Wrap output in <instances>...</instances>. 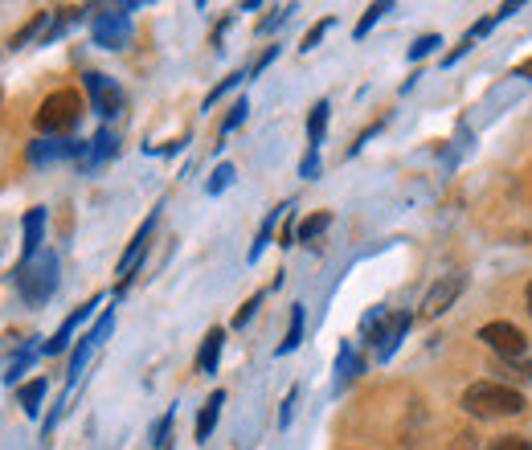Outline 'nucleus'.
I'll return each mask as SVG.
<instances>
[{
    "instance_id": "412c9836",
    "label": "nucleus",
    "mask_w": 532,
    "mask_h": 450,
    "mask_svg": "<svg viewBox=\"0 0 532 450\" xmlns=\"http://www.w3.org/2000/svg\"><path fill=\"white\" fill-rule=\"evenodd\" d=\"M434 45H442V41H438V33H426V37H418V41L410 45V62H418V58H426V54L434 50Z\"/></svg>"
},
{
    "instance_id": "9b49d317",
    "label": "nucleus",
    "mask_w": 532,
    "mask_h": 450,
    "mask_svg": "<svg viewBox=\"0 0 532 450\" xmlns=\"http://www.w3.org/2000/svg\"><path fill=\"white\" fill-rule=\"evenodd\" d=\"M221 405H226V393H209V401L201 405V414H197V442H205L209 434H213V426H217V414H221Z\"/></svg>"
},
{
    "instance_id": "7c9ffc66",
    "label": "nucleus",
    "mask_w": 532,
    "mask_h": 450,
    "mask_svg": "<svg viewBox=\"0 0 532 450\" xmlns=\"http://www.w3.org/2000/svg\"><path fill=\"white\" fill-rule=\"evenodd\" d=\"M238 82H242V74H230V78H226V82H221V86H213V90H209V99H205V107H213V103H217L221 95H226V90H230V86H238Z\"/></svg>"
},
{
    "instance_id": "c756f323",
    "label": "nucleus",
    "mask_w": 532,
    "mask_h": 450,
    "mask_svg": "<svg viewBox=\"0 0 532 450\" xmlns=\"http://www.w3.org/2000/svg\"><path fill=\"white\" fill-rule=\"evenodd\" d=\"M168 430H172V410H168V414H164V418L156 422V430H152V442H156L160 450L168 446Z\"/></svg>"
},
{
    "instance_id": "423d86ee",
    "label": "nucleus",
    "mask_w": 532,
    "mask_h": 450,
    "mask_svg": "<svg viewBox=\"0 0 532 450\" xmlns=\"http://www.w3.org/2000/svg\"><path fill=\"white\" fill-rule=\"evenodd\" d=\"M86 95H91V103H95L99 115H115L123 107V90L107 74H95V70L86 74Z\"/></svg>"
},
{
    "instance_id": "f8f14e48",
    "label": "nucleus",
    "mask_w": 532,
    "mask_h": 450,
    "mask_svg": "<svg viewBox=\"0 0 532 450\" xmlns=\"http://www.w3.org/2000/svg\"><path fill=\"white\" fill-rule=\"evenodd\" d=\"M41 225H46V209H29L25 213V262H33L41 246Z\"/></svg>"
},
{
    "instance_id": "6e6552de",
    "label": "nucleus",
    "mask_w": 532,
    "mask_h": 450,
    "mask_svg": "<svg viewBox=\"0 0 532 450\" xmlns=\"http://www.w3.org/2000/svg\"><path fill=\"white\" fill-rule=\"evenodd\" d=\"M152 225H156V213L140 225V230H136V238H131L127 242V254L119 258V291L131 283V270H136V262H140V254H144V246H148V234H152Z\"/></svg>"
},
{
    "instance_id": "4468645a",
    "label": "nucleus",
    "mask_w": 532,
    "mask_h": 450,
    "mask_svg": "<svg viewBox=\"0 0 532 450\" xmlns=\"http://www.w3.org/2000/svg\"><path fill=\"white\" fill-rule=\"evenodd\" d=\"M82 152V144H46V140H37L33 148H29V160L33 164H41V160H58V156H78Z\"/></svg>"
},
{
    "instance_id": "2eb2a0df",
    "label": "nucleus",
    "mask_w": 532,
    "mask_h": 450,
    "mask_svg": "<svg viewBox=\"0 0 532 450\" xmlns=\"http://www.w3.org/2000/svg\"><path fill=\"white\" fill-rule=\"evenodd\" d=\"M332 225V213H312V217H303L299 221V230H295V242H316L324 230Z\"/></svg>"
},
{
    "instance_id": "bb28decb",
    "label": "nucleus",
    "mask_w": 532,
    "mask_h": 450,
    "mask_svg": "<svg viewBox=\"0 0 532 450\" xmlns=\"http://www.w3.org/2000/svg\"><path fill=\"white\" fill-rule=\"evenodd\" d=\"M115 152V135L111 131H99L95 135V160H103V156H111Z\"/></svg>"
},
{
    "instance_id": "f3484780",
    "label": "nucleus",
    "mask_w": 532,
    "mask_h": 450,
    "mask_svg": "<svg viewBox=\"0 0 532 450\" xmlns=\"http://www.w3.org/2000/svg\"><path fill=\"white\" fill-rule=\"evenodd\" d=\"M299 340H303V307L295 303V307H291V328H287V340L279 344V356H283V352H291V348H299Z\"/></svg>"
},
{
    "instance_id": "5701e85b",
    "label": "nucleus",
    "mask_w": 532,
    "mask_h": 450,
    "mask_svg": "<svg viewBox=\"0 0 532 450\" xmlns=\"http://www.w3.org/2000/svg\"><path fill=\"white\" fill-rule=\"evenodd\" d=\"M246 111H250V107H246V99H238V103L230 107V115H226V123H221V135H226V131H234V127H238V123L246 119Z\"/></svg>"
},
{
    "instance_id": "aec40b11",
    "label": "nucleus",
    "mask_w": 532,
    "mask_h": 450,
    "mask_svg": "<svg viewBox=\"0 0 532 450\" xmlns=\"http://www.w3.org/2000/svg\"><path fill=\"white\" fill-rule=\"evenodd\" d=\"M86 352H91V336H82V344H78V352L70 356V385L78 381V373H82V365H86Z\"/></svg>"
},
{
    "instance_id": "ddd939ff",
    "label": "nucleus",
    "mask_w": 532,
    "mask_h": 450,
    "mask_svg": "<svg viewBox=\"0 0 532 450\" xmlns=\"http://www.w3.org/2000/svg\"><path fill=\"white\" fill-rule=\"evenodd\" d=\"M41 397H46V377H33L29 385H21V389H17V401H21V410H25L29 418H37Z\"/></svg>"
},
{
    "instance_id": "2f4dec72",
    "label": "nucleus",
    "mask_w": 532,
    "mask_h": 450,
    "mask_svg": "<svg viewBox=\"0 0 532 450\" xmlns=\"http://www.w3.org/2000/svg\"><path fill=\"white\" fill-rule=\"evenodd\" d=\"M275 54H279V50H275V45H271V50H266V54H262V58L254 62V70H250V74H262L266 66H271V62H275Z\"/></svg>"
},
{
    "instance_id": "c85d7f7f",
    "label": "nucleus",
    "mask_w": 532,
    "mask_h": 450,
    "mask_svg": "<svg viewBox=\"0 0 532 450\" xmlns=\"http://www.w3.org/2000/svg\"><path fill=\"white\" fill-rule=\"evenodd\" d=\"M328 29H332V21H320V25L312 29V33H307V37H303V45H299V50H303V54H307V50H316V45H320V37H324Z\"/></svg>"
},
{
    "instance_id": "20e7f679",
    "label": "nucleus",
    "mask_w": 532,
    "mask_h": 450,
    "mask_svg": "<svg viewBox=\"0 0 532 450\" xmlns=\"http://www.w3.org/2000/svg\"><path fill=\"white\" fill-rule=\"evenodd\" d=\"M479 340L492 348V352H500L504 360H520V356L528 352V336H524L516 324H508V320L483 324V328H479Z\"/></svg>"
},
{
    "instance_id": "4be33fe9",
    "label": "nucleus",
    "mask_w": 532,
    "mask_h": 450,
    "mask_svg": "<svg viewBox=\"0 0 532 450\" xmlns=\"http://www.w3.org/2000/svg\"><path fill=\"white\" fill-rule=\"evenodd\" d=\"M381 13H389V5H369V9H365V17H361V25H357V37H365V33L377 25V17H381Z\"/></svg>"
},
{
    "instance_id": "a878e982",
    "label": "nucleus",
    "mask_w": 532,
    "mask_h": 450,
    "mask_svg": "<svg viewBox=\"0 0 532 450\" xmlns=\"http://www.w3.org/2000/svg\"><path fill=\"white\" fill-rule=\"evenodd\" d=\"M230 176H234V168H230V164H221V168L213 172V180H209V193L217 197L221 189H226V185H230Z\"/></svg>"
},
{
    "instance_id": "cd10ccee",
    "label": "nucleus",
    "mask_w": 532,
    "mask_h": 450,
    "mask_svg": "<svg viewBox=\"0 0 532 450\" xmlns=\"http://www.w3.org/2000/svg\"><path fill=\"white\" fill-rule=\"evenodd\" d=\"M111 324H115V315H111V311H103V315H99V324H95L91 332H86V336H91V344H99V340L111 332Z\"/></svg>"
},
{
    "instance_id": "a211bd4d",
    "label": "nucleus",
    "mask_w": 532,
    "mask_h": 450,
    "mask_svg": "<svg viewBox=\"0 0 532 450\" xmlns=\"http://www.w3.org/2000/svg\"><path fill=\"white\" fill-rule=\"evenodd\" d=\"M50 21H54L50 13H37V17H33V21H29V25H25L17 37H13V50H21V45H29V41H33L41 29H50Z\"/></svg>"
},
{
    "instance_id": "6ab92c4d",
    "label": "nucleus",
    "mask_w": 532,
    "mask_h": 450,
    "mask_svg": "<svg viewBox=\"0 0 532 450\" xmlns=\"http://www.w3.org/2000/svg\"><path fill=\"white\" fill-rule=\"evenodd\" d=\"M487 450H532V438H524V434H508V438H496Z\"/></svg>"
},
{
    "instance_id": "9d476101",
    "label": "nucleus",
    "mask_w": 532,
    "mask_h": 450,
    "mask_svg": "<svg viewBox=\"0 0 532 450\" xmlns=\"http://www.w3.org/2000/svg\"><path fill=\"white\" fill-rule=\"evenodd\" d=\"M221 344H226V332H221V328H209V336H205V344H201V352H197V369H201V373H217Z\"/></svg>"
},
{
    "instance_id": "0eeeda50",
    "label": "nucleus",
    "mask_w": 532,
    "mask_h": 450,
    "mask_svg": "<svg viewBox=\"0 0 532 450\" xmlns=\"http://www.w3.org/2000/svg\"><path fill=\"white\" fill-rule=\"evenodd\" d=\"M131 37V25L123 13H99L95 17V41L103 50H123V41Z\"/></svg>"
},
{
    "instance_id": "473e14b6",
    "label": "nucleus",
    "mask_w": 532,
    "mask_h": 450,
    "mask_svg": "<svg viewBox=\"0 0 532 450\" xmlns=\"http://www.w3.org/2000/svg\"><path fill=\"white\" fill-rule=\"evenodd\" d=\"M291 405H295V389L287 393V401H283V410H279V426H287V422H291Z\"/></svg>"
},
{
    "instance_id": "dca6fc26",
    "label": "nucleus",
    "mask_w": 532,
    "mask_h": 450,
    "mask_svg": "<svg viewBox=\"0 0 532 450\" xmlns=\"http://www.w3.org/2000/svg\"><path fill=\"white\" fill-rule=\"evenodd\" d=\"M328 99H320L316 107H312V115H307V140H312V148H320V140H324V127H328Z\"/></svg>"
},
{
    "instance_id": "f03ea898",
    "label": "nucleus",
    "mask_w": 532,
    "mask_h": 450,
    "mask_svg": "<svg viewBox=\"0 0 532 450\" xmlns=\"http://www.w3.org/2000/svg\"><path fill=\"white\" fill-rule=\"evenodd\" d=\"M78 119H82V95L66 86V90H54V95L41 99L33 123H37L41 135H66V131L78 127Z\"/></svg>"
},
{
    "instance_id": "7ed1b4c3",
    "label": "nucleus",
    "mask_w": 532,
    "mask_h": 450,
    "mask_svg": "<svg viewBox=\"0 0 532 450\" xmlns=\"http://www.w3.org/2000/svg\"><path fill=\"white\" fill-rule=\"evenodd\" d=\"M58 287V258L46 254V258H37V262H21L17 270V291L25 303H46Z\"/></svg>"
},
{
    "instance_id": "f257e3e1",
    "label": "nucleus",
    "mask_w": 532,
    "mask_h": 450,
    "mask_svg": "<svg viewBox=\"0 0 532 450\" xmlns=\"http://www.w3.org/2000/svg\"><path fill=\"white\" fill-rule=\"evenodd\" d=\"M463 410L479 422H496V418H512L524 410V393L504 385V381H475L463 389Z\"/></svg>"
},
{
    "instance_id": "72a5a7b5",
    "label": "nucleus",
    "mask_w": 532,
    "mask_h": 450,
    "mask_svg": "<svg viewBox=\"0 0 532 450\" xmlns=\"http://www.w3.org/2000/svg\"><path fill=\"white\" fill-rule=\"evenodd\" d=\"M524 303H528V311H532V283H528V291H524Z\"/></svg>"
},
{
    "instance_id": "393cba45",
    "label": "nucleus",
    "mask_w": 532,
    "mask_h": 450,
    "mask_svg": "<svg viewBox=\"0 0 532 450\" xmlns=\"http://www.w3.org/2000/svg\"><path fill=\"white\" fill-rule=\"evenodd\" d=\"M258 303H262V295H250L242 307H238V315H234V328H242V324H250V315L258 311Z\"/></svg>"
},
{
    "instance_id": "39448f33",
    "label": "nucleus",
    "mask_w": 532,
    "mask_h": 450,
    "mask_svg": "<svg viewBox=\"0 0 532 450\" xmlns=\"http://www.w3.org/2000/svg\"><path fill=\"white\" fill-rule=\"evenodd\" d=\"M459 295H463V279H459V275L438 279V283L426 291L422 307H418V320H438L442 311H451V307H455V299H459Z\"/></svg>"
},
{
    "instance_id": "b1692460",
    "label": "nucleus",
    "mask_w": 532,
    "mask_h": 450,
    "mask_svg": "<svg viewBox=\"0 0 532 450\" xmlns=\"http://www.w3.org/2000/svg\"><path fill=\"white\" fill-rule=\"evenodd\" d=\"M316 172H320V152H316V148H307V156H303V164H299V176H303V180H312Z\"/></svg>"
},
{
    "instance_id": "1a4fd4ad",
    "label": "nucleus",
    "mask_w": 532,
    "mask_h": 450,
    "mask_svg": "<svg viewBox=\"0 0 532 450\" xmlns=\"http://www.w3.org/2000/svg\"><path fill=\"white\" fill-rule=\"evenodd\" d=\"M95 307H99V299H91V303H86V307H78V311L70 315V320H66V324H62V328L54 332V340H46V356H58V352H66L70 336L78 332V324H82V320H86V315H91Z\"/></svg>"
}]
</instances>
